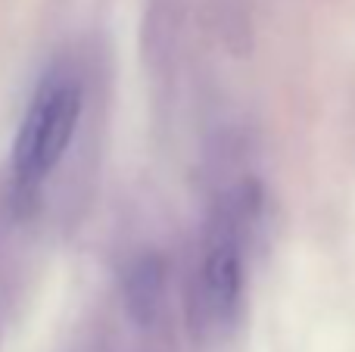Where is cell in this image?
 <instances>
[{
  "instance_id": "6da1fadb",
  "label": "cell",
  "mask_w": 355,
  "mask_h": 352,
  "mask_svg": "<svg viewBox=\"0 0 355 352\" xmlns=\"http://www.w3.org/2000/svg\"><path fill=\"white\" fill-rule=\"evenodd\" d=\"M81 118V87L69 78H47L37 87L12 147V168L22 184H35L56 168Z\"/></svg>"
},
{
  "instance_id": "7a4b0ae2",
  "label": "cell",
  "mask_w": 355,
  "mask_h": 352,
  "mask_svg": "<svg viewBox=\"0 0 355 352\" xmlns=\"http://www.w3.org/2000/svg\"><path fill=\"white\" fill-rule=\"evenodd\" d=\"M243 297V249L237 243V215L215 222L200 265V306L209 322L227 324Z\"/></svg>"
},
{
  "instance_id": "3957f363",
  "label": "cell",
  "mask_w": 355,
  "mask_h": 352,
  "mask_svg": "<svg viewBox=\"0 0 355 352\" xmlns=\"http://www.w3.org/2000/svg\"><path fill=\"white\" fill-rule=\"evenodd\" d=\"M162 293V265L156 259H141L125 278V297H128V309L137 322H150L156 315Z\"/></svg>"
}]
</instances>
